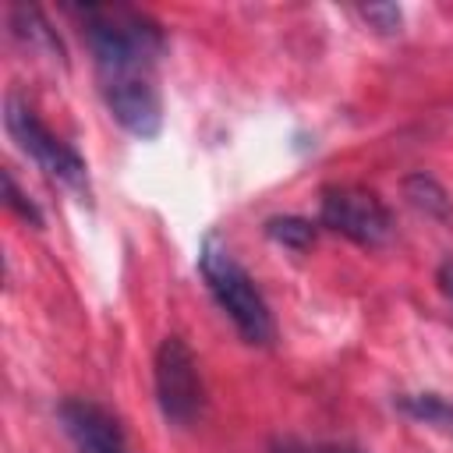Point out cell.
Listing matches in <instances>:
<instances>
[{"label":"cell","instance_id":"cell-1","mask_svg":"<svg viewBox=\"0 0 453 453\" xmlns=\"http://www.w3.org/2000/svg\"><path fill=\"white\" fill-rule=\"evenodd\" d=\"M67 14L78 18L81 39L88 42V53L96 60L99 81L106 78H131V74H152L166 39L159 21H152L145 11L124 7V4H71Z\"/></svg>","mask_w":453,"mask_h":453},{"label":"cell","instance_id":"cell-2","mask_svg":"<svg viewBox=\"0 0 453 453\" xmlns=\"http://www.w3.org/2000/svg\"><path fill=\"white\" fill-rule=\"evenodd\" d=\"M198 273H202L212 301L219 304V311L234 322V329L248 343L262 347V343L273 340V315H269V304H265L262 290L255 287L248 269L212 234L198 248Z\"/></svg>","mask_w":453,"mask_h":453},{"label":"cell","instance_id":"cell-3","mask_svg":"<svg viewBox=\"0 0 453 453\" xmlns=\"http://www.w3.org/2000/svg\"><path fill=\"white\" fill-rule=\"evenodd\" d=\"M4 127L46 177H53L57 184H64L78 195H88V166H85L81 152L74 145H67L60 134H53L39 120V113L28 106V99H21L18 92H11L4 99Z\"/></svg>","mask_w":453,"mask_h":453},{"label":"cell","instance_id":"cell-4","mask_svg":"<svg viewBox=\"0 0 453 453\" xmlns=\"http://www.w3.org/2000/svg\"><path fill=\"white\" fill-rule=\"evenodd\" d=\"M152 382H156V403L170 425H195L205 403V386L198 361L191 347L180 336H163L152 361Z\"/></svg>","mask_w":453,"mask_h":453},{"label":"cell","instance_id":"cell-5","mask_svg":"<svg viewBox=\"0 0 453 453\" xmlns=\"http://www.w3.org/2000/svg\"><path fill=\"white\" fill-rule=\"evenodd\" d=\"M319 226L361 248H379L393 234V216L379 202V195L354 188V184H333L319 198Z\"/></svg>","mask_w":453,"mask_h":453},{"label":"cell","instance_id":"cell-6","mask_svg":"<svg viewBox=\"0 0 453 453\" xmlns=\"http://www.w3.org/2000/svg\"><path fill=\"white\" fill-rule=\"evenodd\" d=\"M103 103L110 117L134 138H156L163 127V99L152 81V74H131V78H106L99 81Z\"/></svg>","mask_w":453,"mask_h":453},{"label":"cell","instance_id":"cell-7","mask_svg":"<svg viewBox=\"0 0 453 453\" xmlns=\"http://www.w3.org/2000/svg\"><path fill=\"white\" fill-rule=\"evenodd\" d=\"M57 418L78 453H131L120 421L92 400H81V396L60 400Z\"/></svg>","mask_w":453,"mask_h":453},{"label":"cell","instance_id":"cell-8","mask_svg":"<svg viewBox=\"0 0 453 453\" xmlns=\"http://www.w3.org/2000/svg\"><path fill=\"white\" fill-rule=\"evenodd\" d=\"M7 25H11V35H14L21 46H28V50H35V53L57 60V64H64L60 35L50 28V21L42 18L39 7H32V4H14V7L7 11Z\"/></svg>","mask_w":453,"mask_h":453},{"label":"cell","instance_id":"cell-9","mask_svg":"<svg viewBox=\"0 0 453 453\" xmlns=\"http://www.w3.org/2000/svg\"><path fill=\"white\" fill-rule=\"evenodd\" d=\"M403 198L418 212H425L428 219H439V223L453 219V202H449L446 188L432 173H411V177H403Z\"/></svg>","mask_w":453,"mask_h":453},{"label":"cell","instance_id":"cell-10","mask_svg":"<svg viewBox=\"0 0 453 453\" xmlns=\"http://www.w3.org/2000/svg\"><path fill=\"white\" fill-rule=\"evenodd\" d=\"M393 403L411 421H425V425H439V428L453 425V403L439 393H400Z\"/></svg>","mask_w":453,"mask_h":453},{"label":"cell","instance_id":"cell-11","mask_svg":"<svg viewBox=\"0 0 453 453\" xmlns=\"http://www.w3.org/2000/svg\"><path fill=\"white\" fill-rule=\"evenodd\" d=\"M315 234H319V219H304V216H273L265 219V237L290 248V251H308L315 244Z\"/></svg>","mask_w":453,"mask_h":453},{"label":"cell","instance_id":"cell-12","mask_svg":"<svg viewBox=\"0 0 453 453\" xmlns=\"http://www.w3.org/2000/svg\"><path fill=\"white\" fill-rule=\"evenodd\" d=\"M4 202H7V209H11V212H18L25 223L42 226V212H39V209H35V202L18 188V180H14V173H11V170H4Z\"/></svg>","mask_w":453,"mask_h":453},{"label":"cell","instance_id":"cell-13","mask_svg":"<svg viewBox=\"0 0 453 453\" xmlns=\"http://www.w3.org/2000/svg\"><path fill=\"white\" fill-rule=\"evenodd\" d=\"M361 18H365L375 32H382V35H393V32H400V25H403V11H400L396 4H368V7H361Z\"/></svg>","mask_w":453,"mask_h":453},{"label":"cell","instance_id":"cell-14","mask_svg":"<svg viewBox=\"0 0 453 453\" xmlns=\"http://www.w3.org/2000/svg\"><path fill=\"white\" fill-rule=\"evenodd\" d=\"M276 453H365L357 446H336V442H283Z\"/></svg>","mask_w":453,"mask_h":453},{"label":"cell","instance_id":"cell-15","mask_svg":"<svg viewBox=\"0 0 453 453\" xmlns=\"http://www.w3.org/2000/svg\"><path fill=\"white\" fill-rule=\"evenodd\" d=\"M439 287H442L446 297L453 301V258H446V262L439 265Z\"/></svg>","mask_w":453,"mask_h":453}]
</instances>
